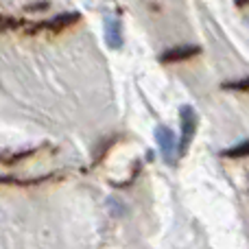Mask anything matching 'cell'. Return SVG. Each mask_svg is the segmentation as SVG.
<instances>
[{
  "label": "cell",
  "mask_w": 249,
  "mask_h": 249,
  "mask_svg": "<svg viewBox=\"0 0 249 249\" xmlns=\"http://www.w3.org/2000/svg\"><path fill=\"white\" fill-rule=\"evenodd\" d=\"M223 88H228V90H249V77L245 81H230V83H225Z\"/></svg>",
  "instance_id": "6"
},
{
  "label": "cell",
  "mask_w": 249,
  "mask_h": 249,
  "mask_svg": "<svg viewBox=\"0 0 249 249\" xmlns=\"http://www.w3.org/2000/svg\"><path fill=\"white\" fill-rule=\"evenodd\" d=\"M236 2V7H245V4H249V0H234Z\"/></svg>",
  "instance_id": "8"
},
{
  "label": "cell",
  "mask_w": 249,
  "mask_h": 249,
  "mask_svg": "<svg viewBox=\"0 0 249 249\" xmlns=\"http://www.w3.org/2000/svg\"><path fill=\"white\" fill-rule=\"evenodd\" d=\"M155 140H158L160 149H162L164 160H166V162H173V160H175V151H177V140H175V136H173V131L166 127H158Z\"/></svg>",
  "instance_id": "3"
},
{
  "label": "cell",
  "mask_w": 249,
  "mask_h": 249,
  "mask_svg": "<svg viewBox=\"0 0 249 249\" xmlns=\"http://www.w3.org/2000/svg\"><path fill=\"white\" fill-rule=\"evenodd\" d=\"M11 22H13V20H9V18H2V16H0V29H2L4 24H11Z\"/></svg>",
  "instance_id": "7"
},
{
  "label": "cell",
  "mask_w": 249,
  "mask_h": 249,
  "mask_svg": "<svg viewBox=\"0 0 249 249\" xmlns=\"http://www.w3.org/2000/svg\"><path fill=\"white\" fill-rule=\"evenodd\" d=\"M105 37H107V44L112 48H118L123 44V33H121V22L118 20H112L109 18L107 22H105Z\"/></svg>",
  "instance_id": "4"
},
{
  "label": "cell",
  "mask_w": 249,
  "mask_h": 249,
  "mask_svg": "<svg viewBox=\"0 0 249 249\" xmlns=\"http://www.w3.org/2000/svg\"><path fill=\"white\" fill-rule=\"evenodd\" d=\"M199 53H201L199 46H193V44H179V46H175V48H168V51L160 57V61H164V64H177V61H186V59H190V57L199 55Z\"/></svg>",
  "instance_id": "2"
},
{
  "label": "cell",
  "mask_w": 249,
  "mask_h": 249,
  "mask_svg": "<svg viewBox=\"0 0 249 249\" xmlns=\"http://www.w3.org/2000/svg\"><path fill=\"white\" fill-rule=\"evenodd\" d=\"M195 129H197V114H195V109L190 105L188 107H181V142L177 146V153L179 155L186 153L190 140L195 138Z\"/></svg>",
  "instance_id": "1"
},
{
  "label": "cell",
  "mask_w": 249,
  "mask_h": 249,
  "mask_svg": "<svg viewBox=\"0 0 249 249\" xmlns=\"http://www.w3.org/2000/svg\"><path fill=\"white\" fill-rule=\"evenodd\" d=\"M223 155H228V158H247L249 155V140L243 142V144H236V146H232V149H228Z\"/></svg>",
  "instance_id": "5"
}]
</instances>
